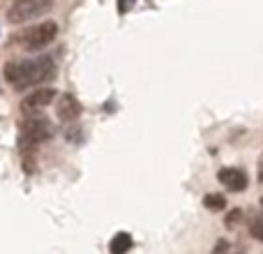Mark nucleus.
<instances>
[{"label":"nucleus","instance_id":"nucleus-10","mask_svg":"<svg viewBox=\"0 0 263 254\" xmlns=\"http://www.w3.org/2000/svg\"><path fill=\"white\" fill-rule=\"evenodd\" d=\"M250 233H252V238H254V241L263 243V217H254V220H252Z\"/></svg>","mask_w":263,"mask_h":254},{"label":"nucleus","instance_id":"nucleus-5","mask_svg":"<svg viewBox=\"0 0 263 254\" xmlns=\"http://www.w3.org/2000/svg\"><path fill=\"white\" fill-rule=\"evenodd\" d=\"M219 183L227 187L229 192H245L247 185H250V178L242 169H236V167H227V169H219L217 173Z\"/></svg>","mask_w":263,"mask_h":254},{"label":"nucleus","instance_id":"nucleus-14","mask_svg":"<svg viewBox=\"0 0 263 254\" xmlns=\"http://www.w3.org/2000/svg\"><path fill=\"white\" fill-rule=\"evenodd\" d=\"M261 204H263V199H261Z\"/></svg>","mask_w":263,"mask_h":254},{"label":"nucleus","instance_id":"nucleus-4","mask_svg":"<svg viewBox=\"0 0 263 254\" xmlns=\"http://www.w3.org/2000/svg\"><path fill=\"white\" fill-rule=\"evenodd\" d=\"M51 134H53V130H51V123L46 118L26 120V123H23V132H21V148L44 143V141L51 139Z\"/></svg>","mask_w":263,"mask_h":254},{"label":"nucleus","instance_id":"nucleus-3","mask_svg":"<svg viewBox=\"0 0 263 254\" xmlns=\"http://www.w3.org/2000/svg\"><path fill=\"white\" fill-rule=\"evenodd\" d=\"M51 5H53V0H14L12 7L7 9V19L9 23H26L49 12Z\"/></svg>","mask_w":263,"mask_h":254},{"label":"nucleus","instance_id":"nucleus-8","mask_svg":"<svg viewBox=\"0 0 263 254\" xmlns=\"http://www.w3.org/2000/svg\"><path fill=\"white\" fill-rule=\"evenodd\" d=\"M132 236L129 233H125V231H120V233H116L114 238H111V245H109V250L111 254H127L132 250Z\"/></svg>","mask_w":263,"mask_h":254},{"label":"nucleus","instance_id":"nucleus-2","mask_svg":"<svg viewBox=\"0 0 263 254\" xmlns=\"http://www.w3.org/2000/svg\"><path fill=\"white\" fill-rule=\"evenodd\" d=\"M58 35V23L55 21H42V23H35V26L26 28L16 35V42L21 44V49L26 51H42L51 44Z\"/></svg>","mask_w":263,"mask_h":254},{"label":"nucleus","instance_id":"nucleus-7","mask_svg":"<svg viewBox=\"0 0 263 254\" xmlns=\"http://www.w3.org/2000/svg\"><path fill=\"white\" fill-rule=\"evenodd\" d=\"M81 102L77 100L74 95H60L58 97V104H55V114H58V118L63 120V123H74V120L81 116Z\"/></svg>","mask_w":263,"mask_h":254},{"label":"nucleus","instance_id":"nucleus-9","mask_svg":"<svg viewBox=\"0 0 263 254\" xmlns=\"http://www.w3.org/2000/svg\"><path fill=\"white\" fill-rule=\"evenodd\" d=\"M203 206L208 210H224L227 208V196L224 194H205V199H203Z\"/></svg>","mask_w":263,"mask_h":254},{"label":"nucleus","instance_id":"nucleus-1","mask_svg":"<svg viewBox=\"0 0 263 254\" xmlns=\"http://www.w3.org/2000/svg\"><path fill=\"white\" fill-rule=\"evenodd\" d=\"M55 74V65L49 56H40V58L30 60H9L5 65V79L14 90H28L32 86L49 81Z\"/></svg>","mask_w":263,"mask_h":254},{"label":"nucleus","instance_id":"nucleus-13","mask_svg":"<svg viewBox=\"0 0 263 254\" xmlns=\"http://www.w3.org/2000/svg\"><path fill=\"white\" fill-rule=\"evenodd\" d=\"M259 180L263 183V157H261V162H259Z\"/></svg>","mask_w":263,"mask_h":254},{"label":"nucleus","instance_id":"nucleus-12","mask_svg":"<svg viewBox=\"0 0 263 254\" xmlns=\"http://www.w3.org/2000/svg\"><path fill=\"white\" fill-rule=\"evenodd\" d=\"M213 254H229V241L227 238H219L213 247Z\"/></svg>","mask_w":263,"mask_h":254},{"label":"nucleus","instance_id":"nucleus-11","mask_svg":"<svg viewBox=\"0 0 263 254\" xmlns=\"http://www.w3.org/2000/svg\"><path fill=\"white\" fill-rule=\"evenodd\" d=\"M240 217H242V210H238V208H236V210H231V213L227 215V222H224V224H227L229 229H233V227H238Z\"/></svg>","mask_w":263,"mask_h":254},{"label":"nucleus","instance_id":"nucleus-6","mask_svg":"<svg viewBox=\"0 0 263 254\" xmlns=\"http://www.w3.org/2000/svg\"><path fill=\"white\" fill-rule=\"evenodd\" d=\"M55 88H37V90H32L28 97H23V102H21V109L23 111H40V109H44V106H49L51 102L55 100Z\"/></svg>","mask_w":263,"mask_h":254}]
</instances>
